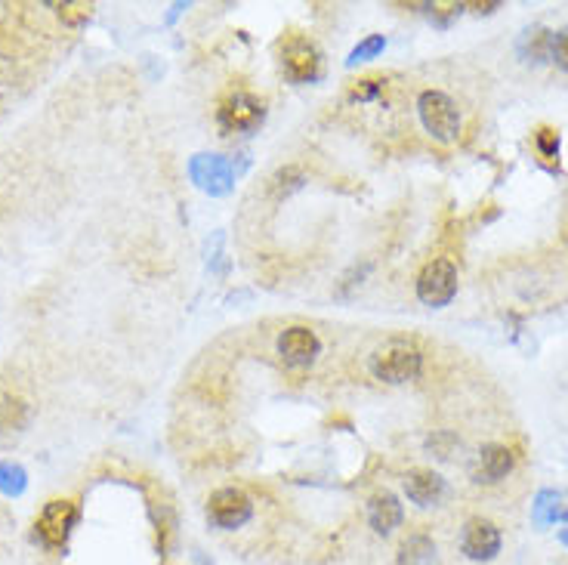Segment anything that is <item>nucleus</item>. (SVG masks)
Masks as SVG:
<instances>
[{"mask_svg":"<svg viewBox=\"0 0 568 565\" xmlns=\"http://www.w3.org/2000/svg\"><path fill=\"white\" fill-rule=\"evenodd\" d=\"M254 516V501L241 488H220L207 501V522L220 532H235Z\"/></svg>","mask_w":568,"mask_h":565,"instance_id":"nucleus-6","label":"nucleus"},{"mask_svg":"<svg viewBox=\"0 0 568 565\" xmlns=\"http://www.w3.org/2000/svg\"><path fill=\"white\" fill-rule=\"evenodd\" d=\"M550 59L562 68V72H568V28H562L559 34H553V53Z\"/></svg>","mask_w":568,"mask_h":565,"instance_id":"nucleus-21","label":"nucleus"},{"mask_svg":"<svg viewBox=\"0 0 568 565\" xmlns=\"http://www.w3.org/2000/svg\"><path fill=\"white\" fill-rule=\"evenodd\" d=\"M402 485H405L408 501H414L417 507H436L448 494L445 479L433 470H411Z\"/></svg>","mask_w":568,"mask_h":565,"instance_id":"nucleus-11","label":"nucleus"},{"mask_svg":"<svg viewBox=\"0 0 568 565\" xmlns=\"http://www.w3.org/2000/svg\"><path fill=\"white\" fill-rule=\"evenodd\" d=\"M417 112H420L426 133H430L433 139H439V143H454L457 133H460V112H457V105L448 93H442V90L420 93Z\"/></svg>","mask_w":568,"mask_h":565,"instance_id":"nucleus-4","label":"nucleus"},{"mask_svg":"<svg viewBox=\"0 0 568 565\" xmlns=\"http://www.w3.org/2000/svg\"><path fill=\"white\" fill-rule=\"evenodd\" d=\"M399 565H436V544L426 535H411L399 547Z\"/></svg>","mask_w":568,"mask_h":565,"instance_id":"nucleus-14","label":"nucleus"},{"mask_svg":"<svg viewBox=\"0 0 568 565\" xmlns=\"http://www.w3.org/2000/svg\"><path fill=\"white\" fill-rule=\"evenodd\" d=\"M266 121V105L263 99H257L254 93H232L220 102V109H217V124L226 136L232 133H254L260 130Z\"/></svg>","mask_w":568,"mask_h":565,"instance_id":"nucleus-5","label":"nucleus"},{"mask_svg":"<svg viewBox=\"0 0 568 565\" xmlns=\"http://www.w3.org/2000/svg\"><path fill=\"white\" fill-rule=\"evenodd\" d=\"M56 10V16H59V22L62 25H71V28H78V25H84V22H90V16H93V4H56L53 7Z\"/></svg>","mask_w":568,"mask_h":565,"instance_id":"nucleus-17","label":"nucleus"},{"mask_svg":"<svg viewBox=\"0 0 568 565\" xmlns=\"http://www.w3.org/2000/svg\"><path fill=\"white\" fill-rule=\"evenodd\" d=\"M383 47H386L383 34H368V38H365L362 44H355V47H352V53H349L346 65H359V62H368V59L380 56V53H383Z\"/></svg>","mask_w":568,"mask_h":565,"instance_id":"nucleus-16","label":"nucleus"},{"mask_svg":"<svg viewBox=\"0 0 568 565\" xmlns=\"http://www.w3.org/2000/svg\"><path fill=\"white\" fill-rule=\"evenodd\" d=\"M28 420H31V408L22 399L16 396L0 399V442L16 439L28 427Z\"/></svg>","mask_w":568,"mask_h":565,"instance_id":"nucleus-13","label":"nucleus"},{"mask_svg":"<svg viewBox=\"0 0 568 565\" xmlns=\"http://www.w3.org/2000/svg\"><path fill=\"white\" fill-rule=\"evenodd\" d=\"M519 53L525 59L547 62L550 53H553V31H547V28H528L522 38H519Z\"/></svg>","mask_w":568,"mask_h":565,"instance_id":"nucleus-15","label":"nucleus"},{"mask_svg":"<svg viewBox=\"0 0 568 565\" xmlns=\"http://www.w3.org/2000/svg\"><path fill=\"white\" fill-rule=\"evenodd\" d=\"M78 519L81 510L75 501H50L41 516L34 519V541H41V547L47 550H65Z\"/></svg>","mask_w":568,"mask_h":565,"instance_id":"nucleus-3","label":"nucleus"},{"mask_svg":"<svg viewBox=\"0 0 568 565\" xmlns=\"http://www.w3.org/2000/svg\"><path fill=\"white\" fill-rule=\"evenodd\" d=\"M457 294V269L451 260L439 257V260H430L420 275H417V297L423 306H448Z\"/></svg>","mask_w":568,"mask_h":565,"instance_id":"nucleus-7","label":"nucleus"},{"mask_svg":"<svg viewBox=\"0 0 568 565\" xmlns=\"http://www.w3.org/2000/svg\"><path fill=\"white\" fill-rule=\"evenodd\" d=\"M0 488L4 494H19L25 488V470L19 464H0Z\"/></svg>","mask_w":568,"mask_h":565,"instance_id":"nucleus-18","label":"nucleus"},{"mask_svg":"<svg viewBox=\"0 0 568 565\" xmlns=\"http://www.w3.org/2000/svg\"><path fill=\"white\" fill-rule=\"evenodd\" d=\"M380 84L383 81H359L352 90H349V99H355V102H368V99H374L377 93H380Z\"/></svg>","mask_w":568,"mask_h":565,"instance_id":"nucleus-22","label":"nucleus"},{"mask_svg":"<svg viewBox=\"0 0 568 565\" xmlns=\"http://www.w3.org/2000/svg\"><path fill=\"white\" fill-rule=\"evenodd\" d=\"M513 464H516V457H513V451L507 445H485L476 454V461L470 467V476L479 485H494L513 470Z\"/></svg>","mask_w":568,"mask_h":565,"instance_id":"nucleus-10","label":"nucleus"},{"mask_svg":"<svg viewBox=\"0 0 568 565\" xmlns=\"http://www.w3.org/2000/svg\"><path fill=\"white\" fill-rule=\"evenodd\" d=\"M535 146L541 149L544 158H556V155H559V133L550 130V127H541V130L535 133Z\"/></svg>","mask_w":568,"mask_h":565,"instance_id":"nucleus-20","label":"nucleus"},{"mask_svg":"<svg viewBox=\"0 0 568 565\" xmlns=\"http://www.w3.org/2000/svg\"><path fill=\"white\" fill-rule=\"evenodd\" d=\"M402 504H399V498L393 491H377L374 498L368 501V522H371V528L377 535H393L396 528L402 525Z\"/></svg>","mask_w":568,"mask_h":565,"instance_id":"nucleus-12","label":"nucleus"},{"mask_svg":"<svg viewBox=\"0 0 568 565\" xmlns=\"http://www.w3.org/2000/svg\"><path fill=\"white\" fill-rule=\"evenodd\" d=\"M420 371H423V352L405 340H389L371 356V374L383 383L399 386L417 380Z\"/></svg>","mask_w":568,"mask_h":565,"instance_id":"nucleus-1","label":"nucleus"},{"mask_svg":"<svg viewBox=\"0 0 568 565\" xmlns=\"http://www.w3.org/2000/svg\"><path fill=\"white\" fill-rule=\"evenodd\" d=\"M275 192H284V195H288V192H294V189H300L303 186V176H300V170L297 167H284V170H278L275 173Z\"/></svg>","mask_w":568,"mask_h":565,"instance_id":"nucleus-19","label":"nucleus"},{"mask_svg":"<svg viewBox=\"0 0 568 565\" xmlns=\"http://www.w3.org/2000/svg\"><path fill=\"white\" fill-rule=\"evenodd\" d=\"M281 72L291 84L318 81L325 72L322 50H318L309 38H303V34H291V38L281 44Z\"/></svg>","mask_w":568,"mask_h":565,"instance_id":"nucleus-2","label":"nucleus"},{"mask_svg":"<svg viewBox=\"0 0 568 565\" xmlns=\"http://www.w3.org/2000/svg\"><path fill=\"white\" fill-rule=\"evenodd\" d=\"M501 528H497L491 519H482V516H473L467 525H464V532H460V550H464L467 559L473 562H488L494 559L497 553H501Z\"/></svg>","mask_w":568,"mask_h":565,"instance_id":"nucleus-8","label":"nucleus"},{"mask_svg":"<svg viewBox=\"0 0 568 565\" xmlns=\"http://www.w3.org/2000/svg\"><path fill=\"white\" fill-rule=\"evenodd\" d=\"M318 352H322V340H318L315 331H309L303 325H294L278 337V356L291 368H309Z\"/></svg>","mask_w":568,"mask_h":565,"instance_id":"nucleus-9","label":"nucleus"}]
</instances>
